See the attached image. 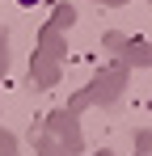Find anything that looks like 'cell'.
Wrapping results in <instances>:
<instances>
[{
  "mask_svg": "<svg viewBox=\"0 0 152 156\" xmlns=\"http://www.w3.org/2000/svg\"><path fill=\"white\" fill-rule=\"evenodd\" d=\"M17 4H25V9H30V4H38V0H17Z\"/></svg>",
  "mask_w": 152,
  "mask_h": 156,
  "instance_id": "obj_1",
  "label": "cell"
}]
</instances>
